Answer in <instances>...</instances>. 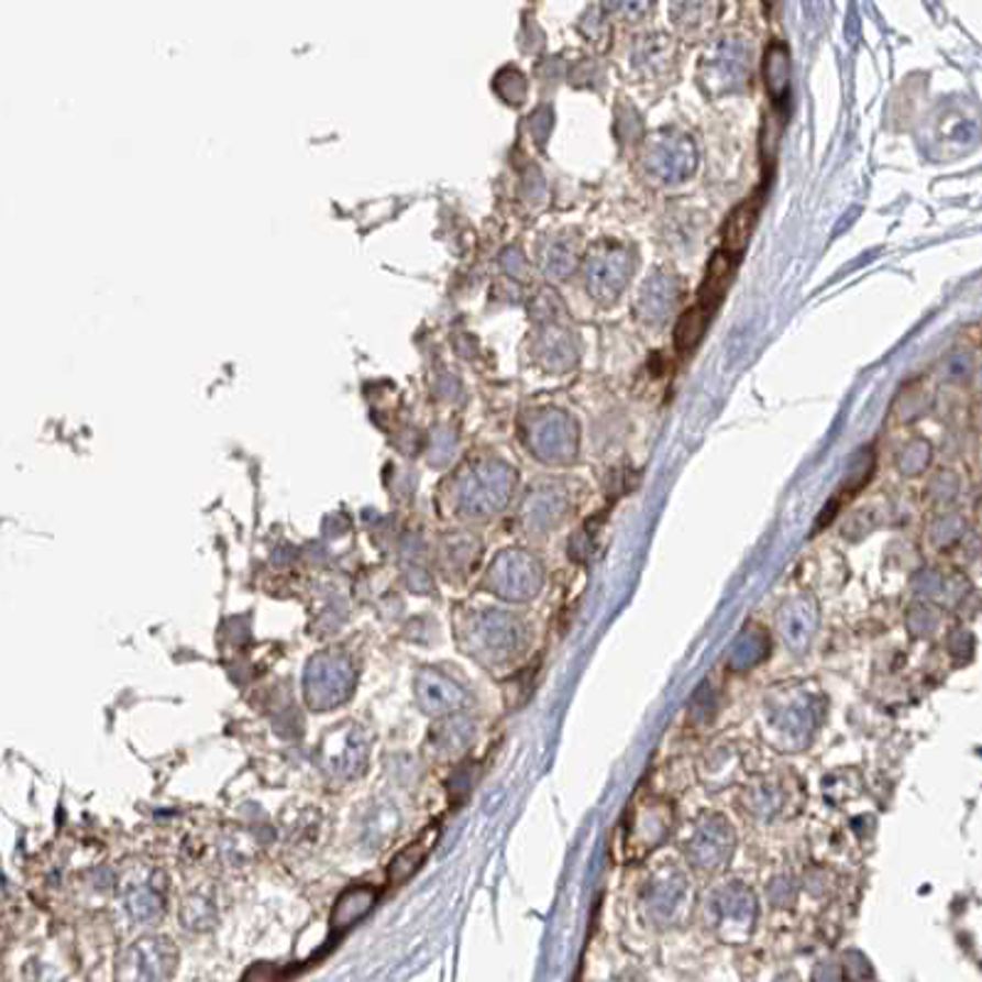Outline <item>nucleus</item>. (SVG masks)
<instances>
[{
	"instance_id": "f257e3e1",
	"label": "nucleus",
	"mask_w": 982,
	"mask_h": 982,
	"mask_svg": "<svg viewBox=\"0 0 982 982\" xmlns=\"http://www.w3.org/2000/svg\"><path fill=\"white\" fill-rule=\"evenodd\" d=\"M761 205H763V192L757 190L753 195H749L747 200H741L733 207L731 214L727 217V222L721 227V252H727L737 258L743 256L751 242L753 227H757Z\"/></svg>"
},
{
	"instance_id": "f03ea898",
	"label": "nucleus",
	"mask_w": 982,
	"mask_h": 982,
	"mask_svg": "<svg viewBox=\"0 0 982 982\" xmlns=\"http://www.w3.org/2000/svg\"><path fill=\"white\" fill-rule=\"evenodd\" d=\"M737 266H739L737 256L717 250L715 256H711L707 264L705 282H702V286H699L697 306H702L705 310H709L711 316H715V310L721 306L724 296H727V291H729Z\"/></svg>"
},
{
	"instance_id": "7ed1b4c3",
	"label": "nucleus",
	"mask_w": 982,
	"mask_h": 982,
	"mask_svg": "<svg viewBox=\"0 0 982 982\" xmlns=\"http://www.w3.org/2000/svg\"><path fill=\"white\" fill-rule=\"evenodd\" d=\"M175 966V953L168 946L143 944L131 953L126 970L129 982H168Z\"/></svg>"
},
{
	"instance_id": "20e7f679",
	"label": "nucleus",
	"mask_w": 982,
	"mask_h": 982,
	"mask_svg": "<svg viewBox=\"0 0 982 982\" xmlns=\"http://www.w3.org/2000/svg\"><path fill=\"white\" fill-rule=\"evenodd\" d=\"M709 320H711L709 310L697 304L680 316L675 326V347L680 353H689V350H695L699 345V340L705 338L709 328Z\"/></svg>"
},
{
	"instance_id": "39448f33",
	"label": "nucleus",
	"mask_w": 982,
	"mask_h": 982,
	"mask_svg": "<svg viewBox=\"0 0 982 982\" xmlns=\"http://www.w3.org/2000/svg\"><path fill=\"white\" fill-rule=\"evenodd\" d=\"M766 85L771 97L775 101H783L788 97L791 89V65H788V52H785L783 45H773L769 47L766 55Z\"/></svg>"
},
{
	"instance_id": "423d86ee",
	"label": "nucleus",
	"mask_w": 982,
	"mask_h": 982,
	"mask_svg": "<svg viewBox=\"0 0 982 982\" xmlns=\"http://www.w3.org/2000/svg\"><path fill=\"white\" fill-rule=\"evenodd\" d=\"M369 906H372V896L362 894V892H355L353 896L347 894V896H343V902L338 904L333 922L338 928H347L350 924H355L357 918L365 916Z\"/></svg>"
},
{
	"instance_id": "0eeeda50",
	"label": "nucleus",
	"mask_w": 982,
	"mask_h": 982,
	"mask_svg": "<svg viewBox=\"0 0 982 982\" xmlns=\"http://www.w3.org/2000/svg\"><path fill=\"white\" fill-rule=\"evenodd\" d=\"M244 982H276V970L268 966H258L252 970L250 975H246Z\"/></svg>"
}]
</instances>
